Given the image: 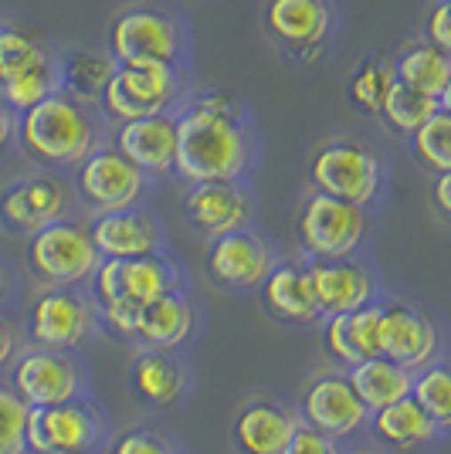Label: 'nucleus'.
Instances as JSON below:
<instances>
[{
    "label": "nucleus",
    "instance_id": "obj_1",
    "mask_svg": "<svg viewBox=\"0 0 451 454\" xmlns=\"http://www.w3.org/2000/svg\"><path fill=\"white\" fill-rule=\"evenodd\" d=\"M262 156L245 106L231 92H201L177 113V153L173 176L187 184L210 180H245Z\"/></svg>",
    "mask_w": 451,
    "mask_h": 454
},
{
    "label": "nucleus",
    "instance_id": "obj_2",
    "mask_svg": "<svg viewBox=\"0 0 451 454\" xmlns=\"http://www.w3.org/2000/svg\"><path fill=\"white\" fill-rule=\"evenodd\" d=\"M14 139L44 170H72L99 146V119L92 106L58 89L18 113Z\"/></svg>",
    "mask_w": 451,
    "mask_h": 454
},
{
    "label": "nucleus",
    "instance_id": "obj_3",
    "mask_svg": "<svg viewBox=\"0 0 451 454\" xmlns=\"http://www.w3.org/2000/svg\"><path fill=\"white\" fill-rule=\"evenodd\" d=\"M102 336L99 302L89 285H41L38 295L24 305L20 340L24 346L85 353Z\"/></svg>",
    "mask_w": 451,
    "mask_h": 454
},
{
    "label": "nucleus",
    "instance_id": "obj_4",
    "mask_svg": "<svg viewBox=\"0 0 451 454\" xmlns=\"http://www.w3.org/2000/svg\"><path fill=\"white\" fill-rule=\"evenodd\" d=\"M113 434L109 407L92 390L44 407H28V454H102Z\"/></svg>",
    "mask_w": 451,
    "mask_h": 454
},
{
    "label": "nucleus",
    "instance_id": "obj_5",
    "mask_svg": "<svg viewBox=\"0 0 451 454\" xmlns=\"http://www.w3.org/2000/svg\"><path fill=\"white\" fill-rule=\"evenodd\" d=\"M85 285L99 305L115 299H132L143 305L170 292H190V275L170 247H160L139 258H99Z\"/></svg>",
    "mask_w": 451,
    "mask_h": 454
},
{
    "label": "nucleus",
    "instance_id": "obj_6",
    "mask_svg": "<svg viewBox=\"0 0 451 454\" xmlns=\"http://www.w3.org/2000/svg\"><path fill=\"white\" fill-rule=\"evenodd\" d=\"M384 184V160L353 139H329L309 160V187L363 210H374L380 204Z\"/></svg>",
    "mask_w": 451,
    "mask_h": 454
},
{
    "label": "nucleus",
    "instance_id": "obj_7",
    "mask_svg": "<svg viewBox=\"0 0 451 454\" xmlns=\"http://www.w3.org/2000/svg\"><path fill=\"white\" fill-rule=\"evenodd\" d=\"M99 251L85 224L58 217L28 234L24 265L38 285H85L99 265Z\"/></svg>",
    "mask_w": 451,
    "mask_h": 454
},
{
    "label": "nucleus",
    "instance_id": "obj_8",
    "mask_svg": "<svg viewBox=\"0 0 451 454\" xmlns=\"http://www.w3.org/2000/svg\"><path fill=\"white\" fill-rule=\"evenodd\" d=\"M370 234V210L336 200L329 193L309 190L296 217L302 258H346L360 254Z\"/></svg>",
    "mask_w": 451,
    "mask_h": 454
},
{
    "label": "nucleus",
    "instance_id": "obj_9",
    "mask_svg": "<svg viewBox=\"0 0 451 454\" xmlns=\"http://www.w3.org/2000/svg\"><path fill=\"white\" fill-rule=\"evenodd\" d=\"M180 65L167 61H132L115 65L113 78L106 82L99 113L113 122H130L143 115L170 113L180 98Z\"/></svg>",
    "mask_w": 451,
    "mask_h": 454
},
{
    "label": "nucleus",
    "instance_id": "obj_10",
    "mask_svg": "<svg viewBox=\"0 0 451 454\" xmlns=\"http://www.w3.org/2000/svg\"><path fill=\"white\" fill-rule=\"evenodd\" d=\"M7 383L28 407H44L92 390V373L85 366V353L24 346L7 366Z\"/></svg>",
    "mask_w": 451,
    "mask_h": 454
},
{
    "label": "nucleus",
    "instance_id": "obj_11",
    "mask_svg": "<svg viewBox=\"0 0 451 454\" xmlns=\"http://www.w3.org/2000/svg\"><path fill=\"white\" fill-rule=\"evenodd\" d=\"M75 170L72 180V193L89 214H106V210H123L143 204V197L150 193L153 180L139 170L132 160L109 146H95Z\"/></svg>",
    "mask_w": 451,
    "mask_h": 454
},
{
    "label": "nucleus",
    "instance_id": "obj_12",
    "mask_svg": "<svg viewBox=\"0 0 451 454\" xmlns=\"http://www.w3.org/2000/svg\"><path fill=\"white\" fill-rule=\"evenodd\" d=\"M279 247L272 245V238L255 231V227H238L227 231L221 238L207 241V278L218 292H231V295H245V292H258L265 275L279 265Z\"/></svg>",
    "mask_w": 451,
    "mask_h": 454
},
{
    "label": "nucleus",
    "instance_id": "obj_13",
    "mask_svg": "<svg viewBox=\"0 0 451 454\" xmlns=\"http://www.w3.org/2000/svg\"><path fill=\"white\" fill-rule=\"evenodd\" d=\"M376 356L404 370H421L445 356L441 329L428 309L404 302L397 295H380V325H376Z\"/></svg>",
    "mask_w": 451,
    "mask_h": 454
},
{
    "label": "nucleus",
    "instance_id": "obj_14",
    "mask_svg": "<svg viewBox=\"0 0 451 454\" xmlns=\"http://www.w3.org/2000/svg\"><path fill=\"white\" fill-rule=\"evenodd\" d=\"M106 51L115 65L132 61H167L180 65L184 58V27L180 20L170 18L167 11L156 7H130L109 24Z\"/></svg>",
    "mask_w": 451,
    "mask_h": 454
},
{
    "label": "nucleus",
    "instance_id": "obj_15",
    "mask_svg": "<svg viewBox=\"0 0 451 454\" xmlns=\"http://www.w3.org/2000/svg\"><path fill=\"white\" fill-rule=\"evenodd\" d=\"M296 414H299V424L336 441L363 434L370 420V411L363 407V400L357 397L343 370H329L309 380L296 397Z\"/></svg>",
    "mask_w": 451,
    "mask_h": 454
},
{
    "label": "nucleus",
    "instance_id": "obj_16",
    "mask_svg": "<svg viewBox=\"0 0 451 454\" xmlns=\"http://www.w3.org/2000/svg\"><path fill=\"white\" fill-rule=\"evenodd\" d=\"M305 278L313 288V299L320 305L322 319L326 316H343L360 305L374 302L384 292L380 271L370 258L363 254H346V258H302Z\"/></svg>",
    "mask_w": 451,
    "mask_h": 454
},
{
    "label": "nucleus",
    "instance_id": "obj_17",
    "mask_svg": "<svg viewBox=\"0 0 451 454\" xmlns=\"http://www.w3.org/2000/svg\"><path fill=\"white\" fill-rule=\"evenodd\" d=\"M130 394L143 411H177L194 394L190 349H136L126 370Z\"/></svg>",
    "mask_w": 451,
    "mask_h": 454
},
{
    "label": "nucleus",
    "instance_id": "obj_18",
    "mask_svg": "<svg viewBox=\"0 0 451 454\" xmlns=\"http://www.w3.org/2000/svg\"><path fill=\"white\" fill-rule=\"evenodd\" d=\"M72 184L58 173H31L0 190V224L7 234H31L72 214Z\"/></svg>",
    "mask_w": 451,
    "mask_h": 454
},
{
    "label": "nucleus",
    "instance_id": "obj_19",
    "mask_svg": "<svg viewBox=\"0 0 451 454\" xmlns=\"http://www.w3.org/2000/svg\"><path fill=\"white\" fill-rule=\"evenodd\" d=\"M255 193L245 180H210V184H190L184 197V217L197 238H221L227 231L255 224Z\"/></svg>",
    "mask_w": 451,
    "mask_h": 454
},
{
    "label": "nucleus",
    "instance_id": "obj_20",
    "mask_svg": "<svg viewBox=\"0 0 451 454\" xmlns=\"http://www.w3.org/2000/svg\"><path fill=\"white\" fill-rule=\"evenodd\" d=\"M265 31L292 58H320L333 35V11L326 0H265Z\"/></svg>",
    "mask_w": 451,
    "mask_h": 454
},
{
    "label": "nucleus",
    "instance_id": "obj_21",
    "mask_svg": "<svg viewBox=\"0 0 451 454\" xmlns=\"http://www.w3.org/2000/svg\"><path fill=\"white\" fill-rule=\"evenodd\" d=\"M85 231H89L95 251L102 258H139V254L170 247L163 221L156 214H150V210H143L139 204L136 207L92 214Z\"/></svg>",
    "mask_w": 451,
    "mask_h": 454
},
{
    "label": "nucleus",
    "instance_id": "obj_22",
    "mask_svg": "<svg viewBox=\"0 0 451 454\" xmlns=\"http://www.w3.org/2000/svg\"><path fill=\"white\" fill-rule=\"evenodd\" d=\"M113 146L139 170L156 180L173 176V153H177V113H156L130 122H115Z\"/></svg>",
    "mask_w": 451,
    "mask_h": 454
},
{
    "label": "nucleus",
    "instance_id": "obj_23",
    "mask_svg": "<svg viewBox=\"0 0 451 454\" xmlns=\"http://www.w3.org/2000/svg\"><path fill=\"white\" fill-rule=\"evenodd\" d=\"M197 305L190 292H170L139 305L132 349H190L197 336Z\"/></svg>",
    "mask_w": 451,
    "mask_h": 454
},
{
    "label": "nucleus",
    "instance_id": "obj_24",
    "mask_svg": "<svg viewBox=\"0 0 451 454\" xmlns=\"http://www.w3.org/2000/svg\"><path fill=\"white\" fill-rule=\"evenodd\" d=\"M296 427L299 414L292 403L279 397H255L231 420V444L238 454H279Z\"/></svg>",
    "mask_w": 451,
    "mask_h": 454
},
{
    "label": "nucleus",
    "instance_id": "obj_25",
    "mask_svg": "<svg viewBox=\"0 0 451 454\" xmlns=\"http://www.w3.org/2000/svg\"><path fill=\"white\" fill-rule=\"evenodd\" d=\"M262 295V309L268 319L282 322V325H320L322 312L313 288L305 278L302 262H285L279 258V265L265 275V282L258 285Z\"/></svg>",
    "mask_w": 451,
    "mask_h": 454
},
{
    "label": "nucleus",
    "instance_id": "obj_26",
    "mask_svg": "<svg viewBox=\"0 0 451 454\" xmlns=\"http://www.w3.org/2000/svg\"><path fill=\"white\" fill-rule=\"evenodd\" d=\"M367 431L380 444H391V448H400V451L428 448V444H438V441L448 437L431 417L417 407V400L411 394L394 400V403H387V407H380V411H374L370 420H367Z\"/></svg>",
    "mask_w": 451,
    "mask_h": 454
},
{
    "label": "nucleus",
    "instance_id": "obj_27",
    "mask_svg": "<svg viewBox=\"0 0 451 454\" xmlns=\"http://www.w3.org/2000/svg\"><path fill=\"white\" fill-rule=\"evenodd\" d=\"M394 78L421 95H431L441 106H451V61L448 51L434 48L428 41L404 48L394 61Z\"/></svg>",
    "mask_w": 451,
    "mask_h": 454
},
{
    "label": "nucleus",
    "instance_id": "obj_28",
    "mask_svg": "<svg viewBox=\"0 0 451 454\" xmlns=\"http://www.w3.org/2000/svg\"><path fill=\"white\" fill-rule=\"evenodd\" d=\"M343 373H346L350 387L357 390V397L363 400V407H367L370 414L411 394L414 370H404V366L384 360V356L360 360V363H353V366H346Z\"/></svg>",
    "mask_w": 451,
    "mask_h": 454
},
{
    "label": "nucleus",
    "instance_id": "obj_29",
    "mask_svg": "<svg viewBox=\"0 0 451 454\" xmlns=\"http://www.w3.org/2000/svg\"><path fill=\"white\" fill-rule=\"evenodd\" d=\"M115 61L109 51H95V48H82V51H68L58 61V89L68 92L72 98L85 102L99 109V98L106 82L113 78Z\"/></svg>",
    "mask_w": 451,
    "mask_h": 454
},
{
    "label": "nucleus",
    "instance_id": "obj_30",
    "mask_svg": "<svg viewBox=\"0 0 451 454\" xmlns=\"http://www.w3.org/2000/svg\"><path fill=\"white\" fill-rule=\"evenodd\" d=\"M51 92H58V61L48 51L38 61H31L28 68H20L18 75L0 82V102L11 113H24Z\"/></svg>",
    "mask_w": 451,
    "mask_h": 454
},
{
    "label": "nucleus",
    "instance_id": "obj_31",
    "mask_svg": "<svg viewBox=\"0 0 451 454\" xmlns=\"http://www.w3.org/2000/svg\"><path fill=\"white\" fill-rule=\"evenodd\" d=\"M411 397L445 434H451V370L445 356L414 370Z\"/></svg>",
    "mask_w": 451,
    "mask_h": 454
},
{
    "label": "nucleus",
    "instance_id": "obj_32",
    "mask_svg": "<svg viewBox=\"0 0 451 454\" xmlns=\"http://www.w3.org/2000/svg\"><path fill=\"white\" fill-rule=\"evenodd\" d=\"M438 109H448V106H441L438 98H431V95H421L414 92V89H407L404 82H391V89H387V95H384V102H380V119L394 129V133L400 136H411L428 115H434Z\"/></svg>",
    "mask_w": 451,
    "mask_h": 454
},
{
    "label": "nucleus",
    "instance_id": "obj_33",
    "mask_svg": "<svg viewBox=\"0 0 451 454\" xmlns=\"http://www.w3.org/2000/svg\"><path fill=\"white\" fill-rule=\"evenodd\" d=\"M411 153L414 160L431 173H448L451 170V113L438 109L428 115L411 136Z\"/></svg>",
    "mask_w": 451,
    "mask_h": 454
},
{
    "label": "nucleus",
    "instance_id": "obj_34",
    "mask_svg": "<svg viewBox=\"0 0 451 454\" xmlns=\"http://www.w3.org/2000/svg\"><path fill=\"white\" fill-rule=\"evenodd\" d=\"M102 454H187V448L163 424H136L130 431L109 437Z\"/></svg>",
    "mask_w": 451,
    "mask_h": 454
},
{
    "label": "nucleus",
    "instance_id": "obj_35",
    "mask_svg": "<svg viewBox=\"0 0 451 454\" xmlns=\"http://www.w3.org/2000/svg\"><path fill=\"white\" fill-rule=\"evenodd\" d=\"M391 82H394V65L384 61V58H367L357 72H353V78H350L346 95H350V102L357 106L360 113L376 115L384 95L391 89Z\"/></svg>",
    "mask_w": 451,
    "mask_h": 454
},
{
    "label": "nucleus",
    "instance_id": "obj_36",
    "mask_svg": "<svg viewBox=\"0 0 451 454\" xmlns=\"http://www.w3.org/2000/svg\"><path fill=\"white\" fill-rule=\"evenodd\" d=\"M24 427H28V403L7 380H0V454H28Z\"/></svg>",
    "mask_w": 451,
    "mask_h": 454
},
{
    "label": "nucleus",
    "instance_id": "obj_37",
    "mask_svg": "<svg viewBox=\"0 0 451 454\" xmlns=\"http://www.w3.org/2000/svg\"><path fill=\"white\" fill-rule=\"evenodd\" d=\"M41 55H44V44H41L31 31L11 27V24L0 27V82L18 75L20 68H28V65L38 61Z\"/></svg>",
    "mask_w": 451,
    "mask_h": 454
},
{
    "label": "nucleus",
    "instance_id": "obj_38",
    "mask_svg": "<svg viewBox=\"0 0 451 454\" xmlns=\"http://www.w3.org/2000/svg\"><path fill=\"white\" fill-rule=\"evenodd\" d=\"M136 319H139V302H132V299H115V302L99 305L102 336H113L119 342H132Z\"/></svg>",
    "mask_w": 451,
    "mask_h": 454
},
{
    "label": "nucleus",
    "instance_id": "obj_39",
    "mask_svg": "<svg viewBox=\"0 0 451 454\" xmlns=\"http://www.w3.org/2000/svg\"><path fill=\"white\" fill-rule=\"evenodd\" d=\"M279 454H343V441H336V437H329V434H320V431L299 424Z\"/></svg>",
    "mask_w": 451,
    "mask_h": 454
},
{
    "label": "nucleus",
    "instance_id": "obj_40",
    "mask_svg": "<svg viewBox=\"0 0 451 454\" xmlns=\"http://www.w3.org/2000/svg\"><path fill=\"white\" fill-rule=\"evenodd\" d=\"M20 349V325L11 312H0V373L11 366L14 353Z\"/></svg>",
    "mask_w": 451,
    "mask_h": 454
},
{
    "label": "nucleus",
    "instance_id": "obj_41",
    "mask_svg": "<svg viewBox=\"0 0 451 454\" xmlns=\"http://www.w3.org/2000/svg\"><path fill=\"white\" fill-rule=\"evenodd\" d=\"M428 44L448 51L451 48V14H448V0H438V7L431 11L428 20Z\"/></svg>",
    "mask_w": 451,
    "mask_h": 454
},
{
    "label": "nucleus",
    "instance_id": "obj_42",
    "mask_svg": "<svg viewBox=\"0 0 451 454\" xmlns=\"http://www.w3.org/2000/svg\"><path fill=\"white\" fill-rule=\"evenodd\" d=\"M434 210L441 217H451V170L448 173H434Z\"/></svg>",
    "mask_w": 451,
    "mask_h": 454
},
{
    "label": "nucleus",
    "instance_id": "obj_43",
    "mask_svg": "<svg viewBox=\"0 0 451 454\" xmlns=\"http://www.w3.org/2000/svg\"><path fill=\"white\" fill-rule=\"evenodd\" d=\"M14 136H18V113H11V109L0 102V160L14 146Z\"/></svg>",
    "mask_w": 451,
    "mask_h": 454
},
{
    "label": "nucleus",
    "instance_id": "obj_44",
    "mask_svg": "<svg viewBox=\"0 0 451 454\" xmlns=\"http://www.w3.org/2000/svg\"><path fill=\"white\" fill-rule=\"evenodd\" d=\"M14 305V288H11V271L0 262V312H11Z\"/></svg>",
    "mask_w": 451,
    "mask_h": 454
},
{
    "label": "nucleus",
    "instance_id": "obj_45",
    "mask_svg": "<svg viewBox=\"0 0 451 454\" xmlns=\"http://www.w3.org/2000/svg\"><path fill=\"white\" fill-rule=\"evenodd\" d=\"M360 454H374V451H360Z\"/></svg>",
    "mask_w": 451,
    "mask_h": 454
}]
</instances>
